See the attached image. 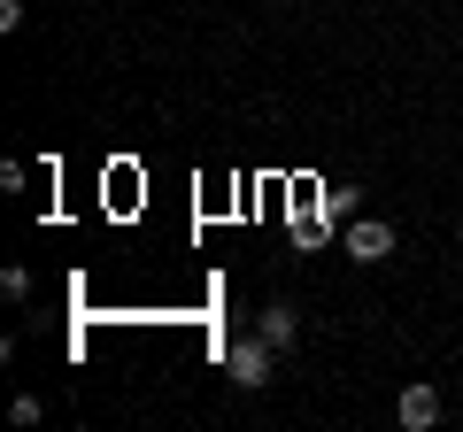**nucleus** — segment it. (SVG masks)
Segmentation results:
<instances>
[{
	"mask_svg": "<svg viewBox=\"0 0 463 432\" xmlns=\"http://www.w3.org/2000/svg\"><path fill=\"white\" fill-rule=\"evenodd\" d=\"M224 363H232V386H248V394H255V386H270V363H279V348L255 333V340H232Z\"/></svg>",
	"mask_w": 463,
	"mask_h": 432,
	"instance_id": "1",
	"label": "nucleus"
},
{
	"mask_svg": "<svg viewBox=\"0 0 463 432\" xmlns=\"http://www.w3.org/2000/svg\"><path fill=\"white\" fill-rule=\"evenodd\" d=\"M347 255H355V263H386V255H394V224H379V216L347 224Z\"/></svg>",
	"mask_w": 463,
	"mask_h": 432,
	"instance_id": "2",
	"label": "nucleus"
},
{
	"mask_svg": "<svg viewBox=\"0 0 463 432\" xmlns=\"http://www.w3.org/2000/svg\"><path fill=\"white\" fill-rule=\"evenodd\" d=\"M394 417H402V425H410V432H425V425H440V394H432L425 379H417V386H402V401H394Z\"/></svg>",
	"mask_w": 463,
	"mask_h": 432,
	"instance_id": "3",
	"label": "nucleus"
},
{
	"mask_svg": "<svg viewBox=\"0 0 463 432\" xmlns=\"http://www.w3.org/2000/svg\"><path fill=\"white\" fill-rule=\"evenodd\" d=\"M255 333H263V340H270V348H279V355H286V348H294V309H286V301H270V309H263V316H255Z\"/></svg>",
	"mask_w": 463,
	"mask_h": 432,
	"instance_id": "4",
	"label": "nucleus"
}]
</instances>
